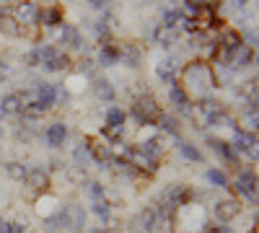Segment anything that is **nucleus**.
Returning <instances> with one entry per match:
<instances>
[{
	"label": "nucleus",
	"instance_id": "obj_1",
	"mask_svg": "<svg viewBox=\"0 0 259 233\" xmlns=\"http://www.w3.org/2000/svg\"><path fill=\"white\" fill-rule=\"evenodd\" d=\"M187 80L192 83L194 88H210V86H215V78H212V73H210V68L205 65V62H197V65L187 68Z\"/></svg>",
	"mask_w": 259,
	"mask_h": 233
},
{
	"label": "nucleus",
	"instance_id": "obj_2",
	"mask_svg": "<svg viewBox=\"0 0 259 233\" xmlns=\"http://www.w3.org/2000/svg\"><path fill=\"white\" fill-rule=\"evenodd\" d=\"M133 112H135V117H138L140 124H148L153 117H158V107H156V101L150 99V96L138 99V101H135V107H133Z\"/></svg>",
	"mask_w": 259,
	"mask_h": 233
},
{
	"label": "nucleus",
	"instance_id": "obj_3",
	"mask_svg": "<svg viewBox=\"0 0 259 233\" xmlns=\"http://www.w3.org/2000/svg\"><path fill=\"white\" fill-rule=\"evenodd\" d=\"M236 189L254 202V197H256V174L249 171V168H244V171L239 174V179H236Z\"/></svg>",
	"mask_w": 259,
	"mask_h": 233
},
{
	"label": "nucleus",
	"instance_id": "obj_4",
	"mask_svg": "<svg viewBox=\"0 0 259 233\" xmlns=\"http://www.w3.org/2000/svg\"><path fill=\"white\" fill-rule=\"evenodd\" d=\"M212 213H215V218H218V220L226 225L228 220H233L236 215L241 213V205L236 202V200H221L218 205H215V210H212Z\"/></svg>",
	"mask_w": 259,
	"mask_h": 233
},
{
	"label": "nucleus",
	"instance_id": "obj_5",
	"mask_svg": "<svg viewBox=\"0 0 259 233\" xmlns=\"http://www.w3.org/2000/svg\"><path fill=\"white\" fill-rule=\"evenodd\" d=\"M16 21L18 24H36L39 21V16H41V11H39V6L36 3H31V0H24L18 8H16Z\"/></svg>",
	"mask_w": 259,
	"mask_h": 233
},
{
	"label": "nucleus",
	"instance_id": "obj_6",
	"mask_svg": "<svg viewBox=\"0 0 259 233\" xmlns=\"http://www.w3.org/2000/svg\"><path fill=\"white\" fill-rule=\"evenodd\" d=\"M34 101L47 112L52 104L57 101V88L52 86V83H39V86H36V94H34Z\"/></svg>",
	"mask_w": 259,
	"mask_h": 233
},
{
	"label": "nucleus",
	"instance_id": "obj_7",
	"mask_svg": "<svg viewBox=\"0 0 259 233\" xmlns=\"http://www.w3.org/2000/svg\"><path fill=\"white\" fill-rule=\"evenodd\" d=\"M62 213H65V220H68V230H83L85 228V210L80 205H68Z\"/></svg>",
	"mask_w": 259,
	"mask_h": 233
},
{
	"label": "nucleus",
	"instance_id": "obj_8",
	"mask_svg": "<svg viewBox=\"0 0 259 233\" xmlns=\"http://www.w3.org/2000/svg\"><path fill=\"white\" fill-rule=\"evenodd\" d=\"M231 145H236L241 153H251V156H256V137H254V132H249V130H236Z\"/></svg>",
	"mask_w": 259,
	"mask_h": 233
},
{
	"label": "nucleus",
	"instance_id": "obj_9",
	"mask_svg": "<svg viewBox=\"0 0 259 233\" xmlns=\"http://www.w3.org/2000/svg\"><path fill=\"white\" fill-rule=\"evenodd\" d=\"M65 137H68V127H65L62 122H52L47 127V132H45V140L50 148H60L65 143Z\"/></svg>",
	"mask_w": 259,
	"mask_h": 233
},
{
	"label": "nucleus",
	"instance_id": "obj_10",
	"mask_svg": "<svg viewBox=\"0 0 259 233\" xmlns=\"http://www.w3.org/2000/svg\"><path fill=\"white\" fill-rule=\"evenodd\" d=\"M251 60H254V50L249 44H239L236 50L228 52V62H233L236 68H246Z\"/></svg>",
	"mask_w": 259,
	"mask_h": 233
},
{
	"label": "nucleus",
	"instance_id": "obj_11",
	"mask_svg": "<svg viewBox=\"0 0 259 233\" xmlns=\"http://www.w3.org/2000/svg\"><path fill=\"white\" fill-rule=\"evenodd\" d=\"M21 109H24V101H21L18 94H8V96L0 99V112H3V114L16 117V114H21Z\"/></svg>",
	"mask_w": 259,
	"mask_h": 233
},
{
	"label": "nucleus",
	"instance_id": "obj_12",
	"mask_svg": "<svg viewBox=\"0 0 259 233\" xmlns=\"http://www.w3.org/2000/svg\"><path fill=\"white\" fill-rule=\"evenodd\" d=\"M156 75L163 83H171V86H174V80H177V62L174 60H161L156 65Z\"/></svg>",
	"mask_w": 259,
	"mask_h": 233
},
{
	"label": "nucleus",
	"instance_id": "obj_13",
	"mask_svg": "<svg viewBox=\"0 0 259 233\" xmlns=\"http://www.w3.org/2000/svg\"><path fill=\"white\" fill-rule=\"evenodd\" d=\"M94 94H96V99L99 101H114V88H112V83L106 80V78H96L94 80Z\"/></svg>",
	"mask_w": 259,
	"mask_h": 233
},
{
	"label": "nucleus",
	"instance_id": "obj_14",
	"mask_svg": "<svg viewBox=\"0 0 259 233\" xmlns=\"http://www.w3.org/2000/svg\"><path fill=\"white\" fill-rule=\"evenodd\" d=\"M0 31L8 34V36H16V34H18V21H16L13 13L0 11Z\"/></svg>",
	"mask_w": 259,
	"mask_h": 233
},
{
	"label": "nucleus",
	"instance_id": "obj_15",
	"mask_svg": "<svg viewBox=\"0 0 259 233\" xmlns=\"http://www.w3.org/2000/svg\"><path fill=\"white\" fill-rule=\"evenodd\" d=\"M210 143H212V148H215V153H221V158H226L231 166H239L233 145H228V143H223V140H210Z\"/></svg>",
	"mask_w": 259,
	"mask_h": 233
},
{
	"label": "nucleus",
	"instance_id": "obj_16",
	"mask_svg": "<svg viewBox=\"0 0 259 233\" xmlns=\"http://www.w3.org/2000/svg\"><path fill=\"white\" fill-rule=\"evenodd\" d=\"M168 101L174 104L177 109H189V96H187V91L179 88V86H171V88H168Z\"/></svg>",
	"mask_w": 259,
	"mask_h": 233
},
{
	"label": "nucleus",
	"instance_id": "obj_17",
	"mask_svg": "<svg viewBox=\"0 0 259 233\" xmlns=\"http://www.w3.org/2000/svg\"><path fill=\"white\" fill-rule=\"evenodd\" d=\"M26 181H29L34 189H45V187L50 184V176H47V171H41L39 166H34V168H29V176H26Z\"/></svg>",
	"mask_w": 259,
	"mask_h": 233
},
{
	"label": "nucleus",
	"instance_id": "obj_18",
	"mask_svg": "<svg viewBox=\"0 0 259 233\" xmlns=\"http://www.w3.org/2000/svg\"><path fill=\"white\" fill-rule=\"evenodd\" d=\"M6 174H8L13 181H26V176H29V166L18 163V161H11V163H6Z\"/></svg>",
	"mask_w": 259,
	"mask_h": 233
},
{
	"label": "nucleus",
	"instance_id": "obj_19",
	"mask_svg": "<svg viewBox=\"0 0 259 233\" xmlns=\"http://www.w3.org/2000/svg\"><path fill=\"white\" fill-rule=\"evenodd\" d=\"M156 220H158V213L153 207H145L143 213L138 215V225H140V230H153L156 228Z\"/></svg>",
	"mask_w": 259,
	"mask_h": 233
},
{
	"label": "nucleus",
	"instance_id": "obj_20",
	"mask_svg": "<svg viewBox=\"0 0 259 233\" xmlns=\"http://www.w3.org/2000/svg\"><path fill=\"white\" fill-rule=\"evenodd\" d=\"M119 62V52L114 50V47H109V44H104L101 50H99V65H104V68H109V65H117Z\"/></svg>",
	"mask_w": 259,
	"mask_h": 233
},
{
	"label": "nucleus",
	"instance_id": "obj_21",
	"mask_svg": "<svg viewBox=\"0 0 259 233\" xmlns=\"http://www.w3.org/2000/svg\"><path fill=\"white\" fill-rule=\"evenodd\" d=\"M138 151L145 156V158H150V161H156L158 156H161V143L156 140V137H150V140H145V143H140V148Z\"/></svg>",
	"mask_w": 259,
	"mask_h": 233
},
{
	"label": "nucleus",
	"instance_id": "obj_22",
	"mask_svg": "<svg viewBox=\"0 0 259 233\" xmlns=\"http://www.w3.org/2000/svg\"><path fill=\"white\" fill-rule=\"evenodd\" d=\"M73 161H75L78 168H89V163H91V145H78L73 151Z\"/></svg>",
	"mask_w": 259,
	"mask_h": 233
},
{
	"label": "nucleus",
	"instance_id": "obj_23",
	"mask_svg": "<svg viewBox=\"0 0 259 233\" xmlns=\"http://www.w3.org/2000/svg\"><path fill=\"white\" fill-rule=\"evenodd\" d=\"M68 65H70V60L65 57L62 52H57V55H55V57H52V60L47 62V65H41V68H45L47 73H57V70H65Z\"/></svg>",
	"mask_w": 259,
	"mask_h": 233
},
{
	"label": "nucleus",
	"instance_id": "obj_24",
	"mask_svg": "<svg viewBox=\"0 0 259 233\" xmlns=\"http://www.w3.org/2000/svg\"><path fill=\"white\" fill-rule=\"evenodd\" d=\"M179 153L187 158V161H194V163H202V153L197 151V145L192 143H179Z\"/></svg>",
	"mask_w": 259,
	"mask_h": 233
},
{
	"label": "nucleus",
	"instance_id": "obj_25",
	"mask_svg": "<svg viewBox=\"0 0 259 233\" xmlns=\"http://www.w3.org/2000/svg\"><path fill=\"white\" fill-rule=\"evenodd\" d=\"M106 127H124V112L119 107H112L109 112H106Z\"/></svg>",
	"mask_w": 259,
	"mask_h": 233
},
{
	"label": "nucleus",
	"instance_id": "obj_26",
	"mask_svg": "<svg viewBox=\"0 0 259 233\" xmlns=\"http://www.w3.org/2000/svg\"><path fill=\"white\" fill-rule=\"evenodd\" d=\"M21 117H26V119H41V117H45V109H41L36 101H29V104H24V109H21Z\"/></svg>",
	"mask_w": 259,
	"mask_h": 233
},
{
	"label": "nucleus",
	"instance_id": "obj_27",
	"mask_svg": "<svg viewBox=\"0 0 259 233\" xmlns=\"http://www.w3.org/2000/svg\"><path fill=\"white\" fill-rule=\"evenodd\" d=\"M119 60H124L127 68H138L140 65V52L135 47H124V52L119 55Z\"/></svg>",
	"mask_w": 259,
	"mask_h": 233
},
{
	"label": "nucleus",
	"instance_id": "obj_28",
	"mask_svg": "<svg viewBox=\"0 0 259 233\" xmlns=\"http://www.w3.org/2000/svg\"><path fill=\"white\" fill-rule=\"evenodd\" d=\"M91 207H94V215L101 218V220H106V218L112 215V207H109V202H106V200H94Z\"/></svg>",
	"mask_w": 259,
	"mask_h": 233
},
{
	"label": "nucleus",
	"instance_id": "obj_29",
	"mask_svg": "<svg viewBox=\"0 0 259 233\" xmlns=\"http://www.w3.org/2000/svg\"><path fill=\"white\" fill-rule=\"evenodd\" d=\"M205 179H207L210 184H215V187H226V184H228V176H226L223 171H218V168H207Z\"/></svg>",
	"mask_w": 259,
	"mask_h": 233
},
{
	"label": "nucleus",
	"instance_id": "obj_30",
	"mask_svg": "<svg viewBox=\"0 0 259 233\" xmlns=\"http://www.w3.org/2000/svg\"><path fill=\"white\" fill-rule=\"evenodd\" d=\"M207 124H212V127H233V119H231V114H226V109H223V112H218V114H212V117L207 119Z\"/></svg>",
	"mask_w": 259,
	"mask_h": 233
},
{
	"label": "nucleus",
	"instance_id": "obj_31",
	"mask_svg": "<svg viewBox=\"0 0 259 233\" xmlns=\"http://www.w3.org/2000/svg\"><path fill=\"white\" fill-rule=\"evenodd\" d=\"M239 44H241V41H239V36H236L233 31H228V34H223V36H221V47L226 50V55H228L231 50H236Z\"/></svg>",
	"mask_w": 259,
	"mask_h": 233
},
{
	"label": "nucleus",
	"instance_id": "obj_32",
	"mask_svg": "<svg viewBox=\"0 0 259 233\" xmlns=\"http://www.w3.org/2000/svg\"><path fill=\"white\" fill-rule=\"evenodd\" d=\"M177 21H182V13L179 11H166L163 13V29H174Z\"/></svg>",
	"mask_w": 259,
	"mask_h": 233
},
{
	"label": "nucleus",
	"instance_id": "obj_33",
	"mask_svg": "<svg viewBox=\"0 0 259 233\" xmlns=\"http://www.w3.org/2000/svg\"><path fill=\"white\" fill-rule=\"evenodd\" d=\"M161 127L166 132H171V135H179V124H177L174 117H161Z\"/></svg>",
	"mask_w": 259,
	"mask_h": 233
},
{
	"label": "nucleus",
	"instance_id": "obj_34",
	"mask_svg": "<svg viewBox=\"0 0 259 233\" xmlns=\"http://www.w3.org/2000/svg\"><path fill=\"white\" fill-rule=\"evenodd\" d=\"M202 3H205V0H184V11L192 13V16H197L202 11Z\"/></svg>",
	"mask_w": 259,
	"mask_h": 233
},
{
	"label": "nucleus",
	"instance_id": "obj_35",
	"mask_svg": "<svg viewBox=\"0 0 259 233\" xmlns=\"http://www.w3.org/2000/svg\"><path fill=\"white\" fill-rule=\"evenodd\" d=\"M89 195H91V200H104V187L99 181H91L89 184Z\"/></svg>",
	"mask_w": 259,
	"mask_h": 233
},
{
	"label": "nucleus",
	"instance_id": "obj_36",
	"mask_svg": "<svg viewBox=\"0 0 259 233\" xmlns=\"http://www.w3.org/2000/svg\"><path fill=\"white\" fill-rule=\"evenodd\" d=\"M158 41H161L163 47H168L171 41H174V34H171V29H161V31H158Z\"/></svg>",
	"mask_w": 259,
	"mask_h": 233
},
{
	"label": "nucleus",
	"instance_id": "obj_37",
	"mask_svg": "<svg viewBox=\"0 0 259 233\" xmlns=\"http://www.w3.org/2000/svg\"><path fill=\"white\" fill-rule=\"evenodd\" d=\"M45 18H47L45 24L55 26V24H60V11H57V8H52V11H47V13H45Z\"/></svg>",
	"mask_w": 259,
	"mask_h": 233
},
{
	"label": "nucleus",
	"instance_id": "obj_38",
	"mask_svg": "<svg viewBox=\"0 0 259 233\" xmlns=\"http://www.w3.org/2000/svg\"><path fill=\"white\" fill-rule=\"evenodd\" d=\"M226 6L231 11H244L246 8V0H226Z\"/></svg>",
	"mask_w": 259,
	"mask_h": 233
},
{
	"label": "nucleus",
	"instance_id": "obj_39",
	"mask_svg": "<svg viewBox=\"0 0 259 233\" xmlns=\"http://www.w3.org/2000/svg\"><path fill=\"white\" fill-rule=\"evenodd\" d=\"M3 233H26V230L21 228L18 223H8V225H3Z\"/></svg>",
	"mask_w": 259,
	"mask_h": 233
},
{
	"label": "nucleus",
	"instance_id": "obj_40",
	"mask_svg": "<svg viewBox=\"0 0 259 233\" xmlns=\"http://www.w3.org/2000/svg\"><path fill=\"white\" fill-rule=\"evenodd\" d=\"M205 233H231V228L228 225H215V228H207Z\"/></svg>",
	"mask_w": 259,
	"mask_h": 233
},
{
	"label": "nucleus",
	"instance_id": "obj_41",
	"mask_svg": "<svg viewBox=\"0 0 259 233\" xmlns=\"http://www.w3.org/2000/svg\"><path fill=\"white\" fill-rule=\"evenodd\" d=\"M78 70L80 73H91V60H83L80 65H78Z\"/></svg>",
	"mask_w": 259,
	"mask_h": 233
},
{
	"label": "nucleus",
	"instance_id": "obj_42",
	"mask_svg": "<svg viewBox=\"0 0 259 233\" xmlns=\"http://www.w3.org/2000/svg\"><path fill=\"white\" fill-rule=\"evenodd\" d=\"M89 3H91L94 8H106V3H109V0H89Z\"/></svg>",
	"mask_w": 259,
	"mask_h": 233
},
{
	"label": "nucleus",
	"instance_id": "obj_43",
	"mask_svg": "<svg viewBox=\"0 0 259 233\" xmlns=\"http://www.w3.org/2000/svg\"><path fill=\"white\" fill-rule=\"evenodd\" d=\"M85 233H109L106 228H91V230H85Z\"/></svg>",
	"mask_w": 259,
	"mask_h": 233
},
{
	"label": "nucleus",
	"instance_id": "obj_44",
	"mask_svg": "<svg viewBox=\"0 0 259 233\" xmlns=\"http://www.w3.org/2000/svg\"><path fill=\"white\" fill-rule=\"evenodd\" d=\"M3 225H6V223H3V218H0V233H3Z\"/></svg>",
	"mask_w": 259,
	"mask_h": 233
}]
</instances>
